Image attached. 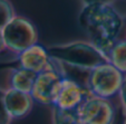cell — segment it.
<instances>
[{
	"label": "cell",
	"mask_w": 126,
	"mask_h": 124,
	"mask_svg": "<svg viewBox=\"0 0 126 124\" xmlns=\"http://www.w3.org/2000/svg\"><path fill=\"white\" fill-rule=\"evenodd\" d=\"M78 25L86 33L89 41L107 57L110 48L118 40L124 19L113 5L87 3L78 15Z\"/></svg>",
	"instance_id": "6da1fadb"
},
{
	"label": "cell",
	"mask_w": 126,
	"mask_h": 124,
	"mask_svg": "<svg viewBox=\"0 0 126 124\" xmlns=\"http://www.w3.org/2000/svg\"><path fill=\"white\" fill-rule=\"evenodd\" d=\"M52 59L65 66L92 71L95 67L108 63L107 57L91 41H70L47 47Z\"/></svg>",
	"instance_id": "7a4b0ae2"
},
{
	"label": "cell",
	"mask_w": 126,
	"mask_h": 124,
	"mask_svg": "<svg viewBox=\"0 0 126 124\" xmlns=\"http://www.w3.org/2000/svg\"><path fill=\"white\" fill-rule=\"evenodd\" d=\"M6 49L18 55L31 46L38 44V31L31 20L20 15L12 18L2 29Z\"/></svg>",
	"instance_id": "3957f363"
},
{
	"label": "cell",
	"mask_w": 126,
	"mask_h": 124,
	"mask_svg": "<svg viewBox=\"0 0 126 124\" xmlns=\"http://www.w3.org/2000/svg\"><path fill=\"white\" fill-rule=\"evenodd\" d=\"M124 76L110 63H104L91 71L87 91L94 96L110 100L113 96L118 95Z\"/></svg>",
	"instance_id": "277c9868"
},
{
	"label": "cell",
	"mask_w": 126,
	"mask_h": 124,
	"mask_svg": "<svg viewBox=\"0 0 126 124\" xmlns=\"http://www.w3.org/2000/svg\"><path fill=\"white\" fill-rule=\"evenodd\" d=\"M54 60V68L48 69L40 73L36 77L33 84L31 96L36 103L40 105H55L56 97L58 95L63 79L65 78L63 74V67L60 63Z\"/></svg>",
	"instance_id": "5b68a950"
},
{
	"label": "cell",
	"mask_w": 126,
	"mask_h": 124,
	"mask_svg": "<svg viewBox=\"0 0 126 124\" xmlns=\"http://www.w3.org/2000/svg\"><path fill=\"white\" fill-rule=\"evenodd\" d=\"M75 111L80 124H114L115 121L112 101L92 94Z\"/></svg>",
	"instance_id": "8992f818"
},
{
	"label": "cell",
	"mask_w": 126,
	"mask_h": 124,
	"mask_svg": "<svg viewBox=\"0 0 126 124\" xmlns=\"http://www.w3.org/2000/svg\"><path fill=\"white\" fill-rule=\"evenodd\" d=\"M89 95L91 93L78 83L64 78L54 106L60 110L75 111Z\"/></svg>",
	"instance_id": "52a82bcc"
},
{
	"label": "cell",
	"mask_w": 126,
	"mask_h": 124,
	"mask_svg": "<svg viewBox=\"0 0 126 124\" xmlns=\"http://www.w3.org/2000/svg\"><path fill=\"white\" fill-rule=\"evenodd\" d=\"M18 62L21 68L28 69L38 75L54 68V60L48 54L47 48L36 44L19 54Z\"/></svg>",
	"instance_id": "ba28073f"
},
{
	"label": "cell",
	"mask_w": 126,
	"mask_h": 124,
	"mask_svg": "<svg viewBox=\"0 0 126 124\" xmlns=\"http://www.w3.org/2000/svg\"><path fill=\"white\" fill-rule=\"evenodd\" d=\"M2 91L6 110L12 121L21 120L29 115L36 103L30 93H24L14 88H5Z\"/></svg>",
	"instance_id": "9c48e42d"
},
{
	"label": "cell",
	"mask_w": 126,
	"mask_h": 124,
	"mask_svg": "<svg viewBox=\"0 0 126 124\" xmlns=\"http://www.w3.org/2000/svg\"><path fill=\"white\" fill-rule=\"evenodd\" d=\"M36 77H37V74L30 72L28 69H24L21 67L9 68L6 88H14V89L24 92V93H31Z\"/></svg>",
	"instance_id": "30bf717a"
},
{
	"label": "cell",
	"mask_w": 126,
	"mask_h": 124,
	"mask_svg": "<svg viewBox=\"0 0 126 124\" xmlns=\"http://www.w3.org/2000/svg\"><path fill=\"white\" fill-rule=\"evenodd\" d=\"M108 63L126 75V39H119L114 44L107 55Z\"/></svg>",
	"instance_id": "8fae6325"
},
{
	"label": "cell",
	"mask_w": 126,
	"mask_h": 124,
	"mask_svg": "<svg viewBox=\"0 0 126 124\" xmlns=\"http://www.w3.org/2000/svg\"><path fill=\"white\" fill-rule=\"evenodd\" d=\"M52 124H80L76 111H66L52 106Z\"/></svg>",
	"instance_id": "7c38bea8"
},
{
	"label": "cell",
	"mask_w": 126,
	"mask_h": 124,
	"mask_svg": "<svg viewBox=\"0 0 126 124\" xmlns=\"http://www.w3.org/2000/svg\"><path fill=\"white\" fill-rule=\"evenodd\" d=\"M17 16L10 0H0V29H2L12 18Z\"/></svg>",
	"instance_id": "4fadbf2b"
},
{
	"label": "cell",
	"mask_w": 126,
	"mask_h": 124,
	"mask_svg": "<svg viewBox=\"0 0 126 124\" xmlns=\"http://www.w3.org/2000/svg\"><path fill=\"white\" fill-rule=\"evenodd\" d=\"M12 120L6 110L5 103H3V91L0 87V124H11Z\"/></svg>",
	"instance_id": "5bb4252c"
},
{
	"label": "cell",
	"mask_w": 126,
	"mask_h": 124,
	"mask_svg": "<svg viewBox=\"0 0 126 124\" xmlns=\"http://www.w3.org/2000/svg\"><path fill=\"white\" fill-rule=\"evenodd\" d=\"M118 96H119V100H121V104H122V107H123L124 114L126 116V75L124 76V81H123V84H122L121 89H119Z\"/></svg>",
	"instance_id": "9a60e30c"
},
{
	"label": "cell",
	"mask_w": 126,
	"mask_h": 124,
	"mask_svg": "<svg viewBox=\"0 0 126 124\" xmlns=\"http://www.w3.org/2000/svg\"><path fill=\"white\" fill-rule=\"evenodd\" d=\"M84 5H87V3H108V5H112L114 0H81Z\"/></svg>",
	"instance_id": "2e32d148"
},
{
	"label": "cell",
	"mask_w": 126,
	"mask_h": 124,
	"mask_svg": "<svg viewBox=\"0 0 126 124\" xmlns=\"http://www.w3.org/2000/svg\"><path fill=\"white\" fill-rule=\"evenodd\" d=\"M7 53H10V52L6 49V46H5L3 38H2V31L0 29V55H3V54H7Z\"/></svg>",
	"instance_id": "e0dca14e"
},
{
	"label": "cell",
	"mask_w": 126,
	"mask_h": 124,
	"mask_svg": "<svg viewBox=\"0 0 126 124\" xmlns=\"http://www.w3.org/2000/svg\"><path fill=\"white\" fill-rule=\"evenodd\" d=\"M125 124H126V121H125Z\"/></svg>",
	"instance_id": "ac0fdd59"
}]
</instances>
